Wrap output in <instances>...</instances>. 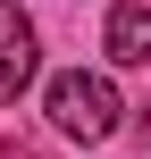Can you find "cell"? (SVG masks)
<instances>
[{"label":"cell","instance_id":"obj_3","mask_svg":"<svg viewBox=\"0 0 151 159\" xmlns=\"http://www.w3.org/2000/svg\"><path fill=\"white\" fill-rule=\"evenodd\" d=\"M101 42H109L118 67H151V8H143V0H118L109 25H101Z\"/></svg>","mask_w":151,"mask_h":159},{"label":"cell","instance_id":"obj_4","mask_svg":"<svg viewBox=\"0 0 151 159\" xmlns=\"http://www.w3.org/2000/svg\"><path fill=\"white\" fill-rule=\"evenodd\" d=\"M143 143H151V109H143Z\"/></svg>","mask_w":151,"mask_h":159},{"label":"cell","instance_id":"obj_2","mask_svg":"<svg viewBox=\"0 0 151 159\" xmlns=\"http://www.w3.org/2000/svg\"><path fill=\"white\" fill-rule=\"evenodd\" d=\"M34 67H42V42H34V17L17 8V0H0V109L34 84Z\"/></svg>","mask_w":151,"mask_h":159},{"label":"cell","instance_id":"obj_5","mask_svg":"<svg viewBox=\"0 0 151 159\" xmlns=\"http://www.w3.org/2000/svg\"><path fill=\"white\" fill-rule=\"evenodd\" d=\"M0 159H25V151H0Z\"/></svg>","mask_w":151,"mask_h":159},{"label":"cell","instance_id":"obj_1","mask_svg":"<svg viewBox=\"0 0 151 159\" xmlns=\"http://www.w3.org/2000/svg\"><path fill=\"white\" fill-rule=\"evenodd\" d=\"M42 117H50V134H67V143H109L118 134V117H126V101H118V84L109 75H92V67H67V75H50V92H42Z\"/></svg>","mask_w":151,"mask_h":159}]
</instances>
